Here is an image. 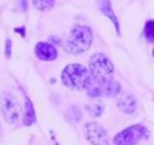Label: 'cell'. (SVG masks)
I'll return each instance as SVG.
<instances>
[{
  "instance_id": "2e32d148",
  "label": "cell",
  "mask_w": 154,
  "mask_h": 145,
  "mask_svg": "<svg viewBox=\"0 0 154 145\" xmlns=\"http://www.w3.org/2000/svg\"><path fill=\"white\" fill-rule=\"evenodd\" d=\"M11 49H12V42H11V39H6V44H5V57L6 58H9L11 57Z\"/></svg>"
},
{
  "instance_id": "9c48e42d",
  "label": "cell",
  "mask_w": 154,
  "mask_h": 145,
  "mask_svg": "<svg viewBox=\"0 0 154 145\" xmlns=\"http://www.w3.org/2000/svg\"><path fill=\"white\" fill-rule=\"evenodd\" d=\"M117 106L124 114H133L136 111V99L133 94H123L117 99Z\"/></svg>"
},
{
  "instance_id": "6da1fadb",
  "label": "cell",
  "mask_w": 154,
  "mask_h": 145,
  "mask_svg": "<svg viewBox=\"0 0 154 145\" xmlns=\"http://www.w3.org/2000/svg\"><path fill=\"white\" fill-rule=\"evenodd\" d=\"M91 81L88 69L78 63L67 64L61 72V82L70 90H87Z\"/></svg>"
},
{
  "instance_id": "30bf717a",
  "label": "cell",
  "mask_w": 154,
  "mask_h": 145,
  "mask_svg": "<svg viewBox=\"0 0 154 145\" xmlns=\"http://www.w3.org/2000/svg\"><path fill=\"white\" fill-rule=\"evenodd\" d=\"M23 123L24 126H32L36 123V114H35V106L32 100L26 96L24 97V112H23Z\"/></svg>"
},
{
  "instance_id": "d6986e66",
  "label": "cell",
  "mask_w": 154,
  "mask_h": 145,
  "mask_svg": "<svg viewBox=\"0 0 154 145\" xmlns=\"http://www.w3.org/2000/svg\"><path fill=\"white\" fill-rule=\"evenodd\" d=\"M153 57H154V48H153Z\"/></svg>"
},
{
  "instance_id": "3957f363",
  "label": "cell",
  "mask_w": 154,
  "mask_h": 145,
  "mask_svg": "<svg viewBox=\"0 0 154 145\" xmlns=\"http://www.w3.org/2000/svg\"><path fill=\"white\" fill-rule=\"evenodd\" d=\"M90 76L93 79V82H105L109 79H114V64L112 61L102 52H96L91 55L90 58Z\"/></svg>"
},
{
  "instance_id": "5bb4252c",
  "label": "cell",
  "mask_w": 154,
  "mask_h": 145,
  "mask_svg": "<svg viewBox=\"0 0 154 145\" xmlns=\"http://www.w3.org/2000/svg\"><path fill=\"white\" fill-rule=\"evenodd\" d=\"M85 109L90 112V115H93V117H100L103 114V111H105V106H103L102 103H93V105H87Z\"/></svg>"
},
{
  "instance_id": "ac0fdd59",
  "label": "cell",
  "mask_w": 154,
  "mask_h": 145,
  "mask_svg": "<svg viewBox=\"0 0 154 145\" xmlns=\"http://www.w3.org/2000/svg\"><path fill=\"white\" fill-rule=\"evenodd\" d=\"M15 32H17V33H21L23 36L26 35V33H24V27H21V29H15Z\"/></svg>"
},
{
  "instance_id": "ba28073f",
  "label": "cell",
  "mask_w": 154,
  "mask_h": 145,
  "mask_svg": "<svg viewBox=\"0 0 154 145\" xmlns=\"http://www.w3.org/2000/svg\"><path fill=\"white\" fill-rule=\"evenodd\" d=\"M35 54L42 61H54L58 57L57 48L50 42H38L35 47Z\"/></svg>"
},
{
  "instance_id": "5b68a950",
  "label": "cell",
  "mask_w": 154,
  "mask_h": 145,
  "mask_svg": "<svg viewBox=\"0 0 154 145\" xmlns=\"http://www.w3.org/2000/svg\"><path fill=\"white\" fill-rule=\"evenodd\" d=\"M0 105H2V112H3V118L6 120V123L15 124L20 121V118L23 117V108H21L18 99L14 94L3 93Z\"/></svg>"
},
{
  "instance_id": "7c38bea8",
  "label": "cell",
  "mask_w": 154,
  "mask_h": 145,
  "mask_svg": "<svg viewBox=\"0 0 154 145\" xmlns=\"http://www.w3.org/2000/svg\"><path fill=\"white\" fill-rule=\"evenodd\" d=\"M54 0H33V6L39 11H50L51 8H54Z\"/></svg>"
},
{
  "instance_id": "9a60e30c",
  "label": "cell",
  "mask_w": 154,
  "mask_h": 145,
  "mask_svg": "<svg viewBox=\"0 0 154 145\" xmlns=\"http://www.w3.org/2000/svg\"><path fill=\"white\" fill-rule=\"evenodd\" d=\"M69 117H70V120H72V121H75V123H76V121H79V120H81V117H82V115H81V111H79L76 106H73V108H70V111H69Z\"/></svg>"
},
{
  "instance_id": "e0dca14e",
  "label": "cell",
  "mask_w": 154,
  "mask_h": 145,
  "mask_svg": "<svg viewBox=\"0 0 154 145\" xmlns=\"http://www.w3.org/2000/svg\"><path fill=\"white\" fill-rule=\"evenodd\" d=\"M50 39H51V42H52V44H57V45L60 44V41H58V38H50ZM51 42H50V44H51Z\"/></svg>"
},
{
  "instance_id": "8992f818",
  "label": "cell",
  "mask_w": 154,
  "mask_h": 145,
  "mask_svg": "<svg viewBox=\"0 0 154 145\" xmlns=\"http://www.w3.org/2000/svg\"><path fill=\"white\" fill-rule=\"evenodd\" d=\"M121 91V85L118 81L115 79H109L105 82H93L90 84V87L87 88V94L91 99H97V97H117Z\"/></svg>"
},
{
  "instance_id": "277c9868",
  "label": "cell",
  "mask_w": 154,
  "mask_h": 145,
  "mask_svg": "<svg viewBox=\"0 0 154 145\" xmlns=\"http://www.w3.org/2000/svg\"><path fill=\"white\" fill-rule=\"evenodd\" d=\"M148 135H150V132H148V129L145 126L133 124V126L126 127L124 130L118 132L114 136L112 142H114V145H136L139 144L141 141L147 139Z\"/></svg>"
},
{
  "instance_id": "4fadbf2b",
  "label": "cell",
  "mask_w": 154,
  "mask_h": 145,
  "mask_svg": "<svg viewBox=\"0 0 154 145\" xmlns=\"http://www.w3.org/2000/svg\"><path fill=\"white\" fill-rule=\"evenodd\" d=\"M144 36L148 42H154V20H150L145 23L144 27Z\"/></svg>"
},
{
  "instance_id": "8fae6325",
  "label": "cell",
  "mask_w": 154,
  "mask_h": 145,
  "mask_svg": "<svg viewBox=\"0 0 154 145\" xmlns=\"http://www.w3.org/2000/svg\"><path fill=\"white\" fill-rule=\"evenodd\" d=\"M99 8H100V11L103 14L112 21V24H114V27L117 30V35H120V23H118V18H117V15H115V12L112 9L111 2H99Z\"/></svg>"
},
{
  "instance_id": "7a4b0ae2",
  "label": "cell",
  "mask_w": 154,
  "mask_h": 145,
  "mask_svg": "<svg viewBox=\"0 0 154 145\" xmlns=\"http://www.w3.org/2000/svg\"><path fill=\"white\" fill-rule=\"evenodd\" d=\"M93 32L87 26H73L66 39V49L70 54H82L91 47Z\"/></svg>"
},
{
  "instance_id": "52a82bcc",
  "label": "cell",
  "mask_w": 154,
  "mask_h": 145,
  "mask_svg": "<svg viewBox=\"0 0 154 145\" xmlns=\"http://www.w3.org/2000/svg\"><path fill=\"white\" fill-rule=\"evenodd\" d=\"M85 138L91 145H109L108 132L99 123L90 121L85 124Z\"/></svg>"
}]
</instances>
